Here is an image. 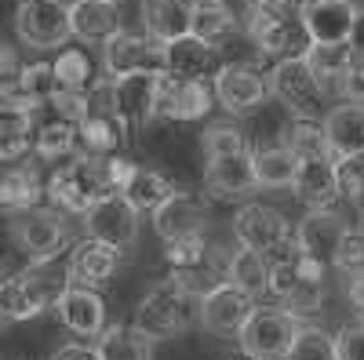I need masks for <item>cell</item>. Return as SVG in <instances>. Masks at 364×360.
<instances>
[{
    "label": "cell",
    "mask_w": 364,
    "mask_h": 360,
    "mask_svg": "<svg viewBox=\"0 0 364 360\" xmlns=\"http://www.w3.org/2000/svg\"><path fill=\"white\" fill-rule=\"evenodd\" d=\"M63 273H66V284H77V288H102V284H109V277L117 273V251L87 236V240H80V244L70 251Z\"/></svg>",
    "instance_id": "603a6c76"
},
{
    "label": "cell",
    "mask_w": 364,
    "mask_h": 360,
    "mask_svg": "<svg viewBox=\"0 0 364 360\" xmlns=\"http://www.w3.org/2000/svg\"><path fill=\"white\" fill-rule=\"evenodd\" d=\"M55 313L63 320L66 332L80 335V339H95L102 327H106V302L99 288H77V284H66L55 298Z\"/></svg>",
    "instance_id": "e0dca14e"
},
{
    "label": "cell",
    "mask_w": 364,
    "mask_h": 360,
    "mask_svg": "<svg viewBox=\"0 0 364 360\" xmlns=\"http://www.w3.org/2000/svg\"><path fill=\"white\" fill-rule=\"evenodd\" d=\"M51 360H99V349L87 342H63L51 353Z\"/></svg>",
    "instance_id": "c3c4849f"
},
{
    "label": "cell",
    "mask_w": 364,
    "mask_h": 360,
    "mask_svg": "<svg viewBox=\"0 0 364 360\" xmlns=\"http://www.w3.org/2000/svg\"><path fill=\"white\" fill-rule=\"evenodd\" d=\"M15 109H26V113H37V106L26 99V92L18 87L15 77L0 80V113H15Z\"/></svg>",
    "instance_id": "7dc6e473"
},
{
    "label": "cell",
    "mask_w": 364,
    "mask_h": 360,
    "mask_svg": "<svg viewBox=\"0 0 364 360\" xmlns=\"http://www.w3.org/2000/svg\"><path fill=\"white\" fill-rule=\"evenodd\" d=\"M328 266H336V269H343V273H360L364 269V233L360 229H343V236H339V244H336V251H331V258H328Z\"/></svg>",
    "instance_id": "b9f144b4"
},
{
    "label": "cell",
    "mask_w": 364,
    "mask_h": 360,
    "mask_svg": "<svg viewBox=\"0 0 364 360\" xmlns=\"http://www.w3.org/2000/svg\"><path fill=\"white\" fill-rule=\"evenodd\" d=\"M233 236L240 248H252L262 255L281 251L284 244H291V226L288 219L269 204H245L233 215Z\"/></svg>",
    "instance_id": "4fadbf2b"
},
{
    "label": "cell",
    "mask_w": 364,
    "mask_h": 360,
    "mask_svg": "<svg viewBox=\"0 0 364 360\" xmlns=\"http://www.w3.org/2000/svg\"><path fill=\"white\" fill-rule=\"evenodd\" d=\"M281 360H339L336 356V339H331L324 327L299 324V332H295V339H291V346L284 349Z\"/></svg>",
    "instance_id": "8d00e7d4"
},
{
    "label": "cell",
    "mask_w": 364,
    "mask_h": 360,
    "mask_svg": "<svg viewBox=\"0 0 364 360\" xmlns=\"http://www.w3.org/2000/svg\"><path fill=\"white\" fill-rule=\"evenodd\" d=\"M124 135H128V124L117 113H80L77 120V142L84 146V153L109 157L120 149Z\"/></svg>",
    "instance_id": "f546056e"
},
{
    "label": "cell",
    "mask_w": 364,
    "mask_h": 360,
    "mask_svg": "<svg viewBox=\"0 0 364 360\" xmlns=\"http://www.w3.org/2000/svg\"><path fill=\"white\" fill-rule=\"evenodd\" d=\"M109 186V175H106V157L95 153H80L66 164H58L55 175L44 182L48 200L58 207L63 215H84L99 197H106Z\"/></svg>",
    "instance_id": "7a4b0ae2"
},
{
    "label": "cell",
    "mask_w": 364,
    "mask_h": 360,
    "mask_svg": "<svg viewBox=\"0 0 364 360\" xmlns=\"http://www.w3.org/2000/svg\"><path fill=\"white\" fill-rule=\"evenodd\" d=\"M299 317H291L288 310H252L248 320L240 324L237 342L245 349V356L252 360H281L284 349L291 346L295 332H299Z\"/></svg>",
    "instance_id": "9c48e42d"
},
{
    "label": "cell",
    "mask_w": 364,
    "mask_h": 360,
    "mask_svg": "<svg viewBox=\"0 0 364 360\" xmlns=\"http://www.w3.org/2000/svg\"><path fill=\"white\" fill-rule=\"evenodd\" d=\"M15 37L26 48L58 51L70 40V4H63V0H18Z\"/></svg>",
    "instance_id": "ba28073f"
},
{
    "label": "cell",
    "mask_w": 364,
    "mask_h": 360,
    "mask_svg": "<svg viewBox=\"0 0 364 360\" xmlns=\"http://www.w3.org/2000/svg\"><path fill=\"white\" fill-rule=\"evenodd\" d=\"M336 339V356L339 360H364V317L360 320H346L339 327Z\"/></svg>",
    "instance_id": "f6af8a7d"
},
{
    "label": "cell",
    "mask_w": 364,
    "mask_h": 360,
    "mask_svg": "<svg viewBox=\"0 0 364 360\" xmlns=\"http://www.w3.org/2000/svg\"><path fill=\"white\" fill-rule=\"evenodd\" d=\"M8 236L29 262H48V258H58V251L70 244V226L58 207L33 204V207L11 212Z\"/></svg>",
    "instance_id": "5b68a950"
},
{
    "label": "cell",
    "mask_w": 364,
    "mask_h": 360,
    "mask_svg": "<svg viewBox=\"0 0 364 360\" xmlns=\"http://www.w3.org/2000/svg\"><path fill=\"white\" fill-rule=\"evenodd\" d=\"M295 200L306 207H336L339 193V178H336V157H306L299 160L295 178H291Z\"/></svg>",
    "instance_id": "ffe728a7"
},
{
    "label": "cell",
    "mask_w": 364,
    "mask_h": 360,
    "mask_svg": "<svg viewBox=\"0 0 364 360\" xmlns=\"http://www.w3.org/2000/svg\"><path fill=\"white\" fill-rule=\"evenodd\" d=\"M299 15H302V26H306L310 44H346L357 8L350 0H321V4L302 8Z\"/></svg>",
    "instance_id": "4316f807"
},
{
    "label": "cell",
    "mask_w": 364,
    "mask_h": 360,
    "mask_svg": "<svg viewBox=\"0 0 364 360\" xmlns=\"http://www.w3.org/2000/svg\"><path fill=\"white\" fill-rule=\"evenodd\" d=\"M80 219H84L87 236L113 248V251H128V248L139 244V212L117 190L99 197Z\"/></svg>",
    "instance_id": "30bf717a"
},
{
    "label": "cell",
    "mask_w": 364,
    "mask_h": 360,
    "mask_svg": "<svg viewBox=\"0 0 364 360\" xmlns=\"http://www.w3.org/2000/svg\"><path fill=\"white\" fill-rule=\"evenodd\" d=\"M324 277H328V266L317 258H306L295 251V277L288 284V291L281 295V302L291 317H314L324 302Z\"/></svg>",
    "instance_id": "7402d4cb"
},
{
    "label": "cell",
    "mask_w": 364,
    "mask_h": 360,
    "mask_svg": "<svg viewBox=\"0 0 364 360\" xmlns=\"http://www.w3.org/2000/svg\"><path fill=\"white\" fill-rule=\"evenodd\" d=\"M255 175H252V153H226V157H208L204 164V193L215 200H237L255 193Z\"/></svg>",
    "instance_id": "d6986e66"
},
{
    "label": "cell",
    "mask_w": 364,
    "mask_h": 360,
    "mask_svg": "<svg viewBox=\"0 0 364 360\" xmlns=\"http://www.w3.org/2000/svg\"><path fill=\"white\" fill-rule=\"evenodd\" d=\"M15 73H18V58H15V51L4 40H0V80H8Z\"/></svg>",
    "instance_id": "f907efd6"
},
{
    "label": "cell",
    "mask_w": 364,
    "mask_h": 360,
    "mask_svg": "<svg viewBox=\"0 0 364 360\" xmlns=\"http://www.w3.org/2000/svg\"><path fill=\"white\" fill-rule=\"evenodd\" d=\"M113 4H120V0H113Z\"/></svg>",
    "instance_id": "680465c9"
},
{
    "label": "cell",
    "mask_w": 364,
    "mask_h": 360,
    "mask_svg": "<svg viewBox=\"0 0 364 360\" xmlns=\"http://www.w3.org/2000/svg\"><path fill=\"white\" fill-rule=\"evenodd\" d=\"M360 233H364V215H360Z\"/></svg>",
    "instance_id": "11a10c76"
},
{
    "label": "cell",
    "mask_w": 364,
    "mask_h": 360,
    "mask_svg": "<svg viewBox=\"0 0 364 360\" xmlns=\"http://www.w3.org/2000/svg\"><path fill=\"white\" fill-rule=\"evenodd\" d=\"M0 324H4V317H0Z\"/></svg>",
    "instance_id": "6f0895ef"
},
{
    "label": "cell",
    "mask_w": 364,
    "mask_h": 360,
    "mask_svg": "<svg viewBox=\"0 0 364 360\" xmlns=\"http://www.w3.org/2000/svg\"><path fill=\"white\" fill-rule=\"evenodd\" d=\"M230 22H233V29H248L252 26V15H255V8H259V0H211Z\"/></svg>",
    "instance_id": "bcb514c9"
},
{
    "label": "cell",
    "mask_w": 364,
    "mask_h": 360,
    "mask_svg": "<svg viewBox=\"0 0 364 360\" xmlns=\"http://www.w3.org/2000/svg\"><path fill=\"white\" fill-rule=\"evenodd\" d=\"M211 109V87L208 80H182L171 73H157V95H154V120H200Z\"/></svg>",
    "instance_id": "9a60e30c"
},
{
    "label": "cell",
    "mask_w": 364,
    "mask_h": 360,
    "mask_svg": "<svg viewBox=\"0 0 364 360\" xmlns=\"http://www.w3.org/2000/svg\"><path fill=\"white\" fill-rule=\"evenodd\" d=\"M226 280L233 288H240L245 295H266L269 288V255L252 251V248H240L233 258H226Z\"/></svg>",
    "instance_id": "836d02e7"
},
{
    "label": "cell",
    "mask_w": 364,
    "mask_h": 360,
    "mask_svg": "<svg viewBox=\"0 0 364 360\" xmlns=\"http://www.w3.org/2000/svg\"><path fill=\"white\" fill-rule=\"evenodd\" d=\"M124 29V15L113 0H73L70 4V37L84 44H102Z\"/></svg>",
    "instance_id": "44dd1931"
},
{
    "label": "cell",
    "mask_w": 364,
    "mask_h": 360,
    "mask_svg": "<svg viewBox=\"0 0 364 360\" xmlns=\"http://www.w3.org/2000/svg\"><path fill=\"white\" fill-rule=\"evenodd\" d=\"M15 80H18V87L26 92V99L33 102L37 109H41V106H48V102H51V95L58 92V80H55V70H51V62L18 66Z\"/></svg>",
    "instance_id": "60d3db41"
},
{
    "label": "cell",
    "mask_w": 364,
    "mask_h": 360,
    "mask_svg": "<svg viewBox=\"0 0 364 360\" xmlns=\"http://www.w3.org/2000/svg\"><path fill=\"white\" fill-rule=\"evenodd\" d=\"M248 153H252V175H255L259 190H284V186H291L299 157L291 153L284 142L259 146V149H248Z\"/></svg>",
    "instance_id": "4dcf8cb0"
},
{
    "label": "cell",
    "mask_w": 364,
    "mask_h": 360,
    "mask_svg": "<svg viewBox=\"0 0 364 360\" xmlns=\"http://www.w3.org/2000/svg\"><path fill=\"white\" fill-rule=\"evenodd\" d=\"M197 313V298L175 284L171 277L157 280L154 288H149L142 298H139V306H135V327L146 335V339H171V335H182L190 327Z\"/></svg>",
    "instance_id": "3957f363"
},
{
    "label": "cell",
    "mask_w": 364,
    "mask_h": 360,
    "mask_svg": "<svg viewBox=\"0 0 364 360\" xmlns=\"http://www.w3.org/2000/svg\"><path fill=\"white\" fill-rule=\"evenodd\" d=\"M33 120L37 113H0V160H11V157H26L29 146H33Z\"/></svg>",
    "instance_id": "d590c367"
},
{
    "label": "cell",
    "mask_w": 364,
    "mask_h": 360,
    "mask_svg": "<svg viewBox=\"0 0 364 360\" xmlns=\"http://www.w3.org/2000/svg\"><path fill=\"white\" fill-rule=\"evenodd\" d=\"M190 33L200 37L204 44L211 48H219L230 33H233V22L211 4V0H197V8H193V18H190Z\"/></svg>",
    "instance_id": "ab89813d"
},
{
    "label": "cell",
    "mask_w": 364,
    "mask_h": 360,
    "mask_svg": "<svg viewBox=\"0 0 364 360\" xmlns=\"http://www.w3.org/2000/svg\"><path fill=\"white\" fill-rule=\"evenodd\" d=\"M55 80H58V92H84V87L95 80V70H91V58L77 48L58 51V58L51 62Z\"/></svg>",
    "instance_id": "f35d334b"
},
{
    "label": "cell",
    "mask_w": 364,
    "mask_h": 360,
    "mask_svg": "<svg viewBox=\"0 0 364 360\" xmlns=\"http://www.w3.org/2000/svg\"><path fill=\"white\" fill-rule=\"evenodd\" d=\"M245 33L255 40L262 55H273V58H291L310 48L306 26H302V15L291 0H259L252 26Z\"/></svg>",
    "instance_id": "277c9868"
},
{
    "label": "cell",
    "mask_w": 364,
    "mask_h": 360,
    "mask_svg": "<svg viewBox=\"0 0 364 360\" xmlns=\"http://www.w3.org/2000/svg\"><path fill=\"white\" fill-rule=\"evenodd\" d=\"M350 298H353V306L364 317V269H360V273H353V280H350Z\"/></svg>",
    "instance_id": "816d5d0a"
},
{
    "label": "cell",
    "mask_w": 364,
    "mask_h": 360,
    "mask_svg": "<svg viewBox=\"0 0 364 360\" xmlns=\"http://www.w3.org/2000/svg\"><path fill=\"white\" fill-rule=\"evenodd\" d=\"M99 339V360H154V339H146L132 324H106Z\"/></svg>",
    "instance_id": "1f68e13d"
},
{
    "label": "cell",
    "mask_w": 364,
    "mask_h": 360,
    "mask_svg": "<svg viewBox=\"0 0 364 360\" xmlns=\"http://www.w3.org/2000/svg\"><path fill=\"white\" fill-rule=\"evenodd\" d=\"M164 73L182 77V80H208L215 73V48L193 33L164 40Z\"/></svg>",
    "instance_id": "484cf974"
},
{
    "label": "cell",
    "mask_w": 364,
    "mask_h": 360,
    "mask_svg": "<svg viewBox=\"0 0 364 360\" xmlns=\"http://www.w3.org/2000/svg\"><path fill=\"white\" fill-rule=\"evenodd\" d=\"M149 215H154V229L164 244L168 240H182V236H197L208 226V197L175 186Z\"/></svg>",
    "instance_id": "7c38bea8"
},
{
    "label": "cell",
    "mask_w": 364,
    "mask_h": 360,
    "mask_svg": "<svg viewBox=\"0 0 364 360\" xmlns=\"http://www.w3.org/2000/svg\"><path fill=\"white\" fill-rule=\"evenodd\" d=\"M321 128L328 138L331 157H350L364 149V102H339L321 116Z\"/></svg>",
    "instance_id": "83f0119b"
},
{
    "label": "cell",
    "mask_w": 364,
    "mask_h": 360,
    "mask_svg": "<svg viewBox=\"0 0 364 360\" xmlns=\"http://www.w3.org/2000/svg\"><path fill=\"white\" fill-rule=\"evenodd\" d=\"M269 92L284 102V109L291 116H306V120H321L324 113V102H328V92L321 87L317 73L310 70V62L302 55H291V58H277V66L269 73Z\"/></svg>",
    "instance_id": "52a82bcc"
},
{
    "label": "cell",
    "mask_w": 364,
    "mask_h": 360,
    "mask_svg": "<svg viewBox=\"0 0 364 360\" xmlns=\"http://www.w3.org/2000/svg\"><path fill=\"white\" fill-rule=\"evenodd\" d=\"M346 48H350V55H360V58H364V8H357V15H353Z\"/></svg>",
    "instance_id": "681fc988"
},
{
    "label": "cell",
    "mask_w": 364,
    "mask_h": 360,
    "mask_svg": "<svg viewBox=\"0 0 364 360\" xmlns=\"http://www.w3.org/2000/svg\"><path fill=\"white\" fill-rule=\"evenodd\" d=\"M164 258L171 266V280L182 284L193 298H200L204 291H211L215 284L226 280V258L208 244L204 233L182 236V240H168V244H164Z\"/></svg>",
    "instance_id": "8992f818"
},
{
    "label": "cell",
    "mask_w": 364,
    "mask_h": 360,
    "mask_svg": "<svg viewBox=\"0 0 364 360\" xmlns=\"http://www.w3.org/2000/svg\"><path fill=\"white\" fill-rule=\"evenodd\" d=\"M255 310L252 295H245L240 288H233L230 280L215 284L211 291H204L197 298V317L204 324V332L219 335V339H233L240 332V324L248 320V313Z\"/></svg>",
    "instance_id": "5bb4252c"
},
{
    "label": "cell",
    "mask_w": 364,
    "mask_h": 360,
    "mask_svg": "<svg viewBox=\"0 0 364 360\" xmlns=\"http://www.w3.org/2000/svg\"><path fill=\"white\" fill-rule=\"evenodd\" d=\"M226 360H252V356H245V353H240V356H226Z\"/></svg>",
    "instance_id": "db71d44e"
},
{
    "label": "cell",
    "mask_w": 364,
    "mask_h": 360,
    "mask_svg": "<svg viewBox=\"0 0 364 360\" xmlns=\"http://www.w3.org/2000/svg\"><path fill=\"white\" fill-rule=\"evenodd\" d=\"M102 70L106 77H132V73H164V44L149 33L120 29L102 40Z\"/></svg>",
    "instance_id": "8fae6325"
},
{
    "label": "cell",
    "mask_w": 364,
    "mask_h": 360,
    "mask_svg": "<svg viewBox=\"0 0 364 360\" xmlns=\"http://www.w3.org/2000/svg\"><path fill=\"white\" fill-rule=\"evenodd\" d=\"M336 178H339V193L343 197L357 200L364 193V149H357V153L336 160Z\"/></svg>",
    "instance_id": "ee69618b"
},
{
    "label": "cell",
    "mask_w": 364,
    "mask_h": 360,
    "mask_svg": "<svg viewBox=\"0 0 364 360\" xmlns=\"http://www.w3.org/2000/svg\"><path fill=\"white\" fill-rule=\"evenodd\" d=\"M346 226L350 222L336 212V207H310V215L291 229V248L299 255L317 258V262L328 266V258H331V251H336Z\"/></svg>",
    "instance_id": "ac0fdd59"
},
{
    "label": "cell",
    "mask_w": 364,
    "mask_h": 360,
    "mask_svg": "<svg viewBox=\"0 0 364 360\" xmlns=\"http://www.w3.org/2000/svg\"><path fill=\"white\" fill-rule=\"evenodd\" d=\"M200 149H204V157H226V153L248 149V142L240 135V128H233V124H211L200 135Z\"/></svg>",
    "instance_id": "7bdbcfd3"
},
{
    "label": "cell",
    "mask_w": 364,
    "mask_h": 360,
    "mask_svg": "<svg viewBox=\"0 0 364 360\" xmlns=\"http://www.w3.org/2000/svg\"><path fill=\"white\" fill-rule=\"evenodd\" d=\"M33 153L41 160H63L77 149V120L51 113L48 120H33Z\"/></svg>",
    "instance_id": "d6a6232c"
},
{
    "label": "cell",
    "mask_w": 364,
    "mask_h": 360,
    "mask_svg": "<svg viewBox=\"0 0 364 360\" xmlns=\"http://www.w3.org/2000/svg\"><path fill=\"white\" fill-rule=\"evenodd\" d=\"M197 0H142V33L154 40H175L182 33H190Z\"/></svg>",
    "instance_id": "f1b7e54d"
},
{
    "label": "cell",
    "mask_w": 364,
    "mask_h": 360,
    "mask_svg": "<svg viewBox=\"0 0 364 360\" xmlns=\"http://www.w3.org/2000/svg\"><path fill=\"white\" fill-rule=\"evenodd\" d=\"M48 262H29L18 273L0 280V317L4 320H33L48 310H55L58 291L66 288V273H58Z\"/></svg>",
    "instance_id": "6da1fadb"
},
{
    "label": "cell",
    "mask_w": 364,
    "mask_h": 360,
    "mask_svg": "<svg viewBox=\"0 0 364 360\" xmlns=\"http://www.w3.org/2000/svg\"><path fill=\"white\" fill-rule=\"evenodd\" d=\"M63 4H73V0H63Z\"/></svg>",
    "instance_id": "9f6ffc18"
},
{
    "label": "cell",
    "mask_w": 364,
    "mask_h": 360,
    "mask_svg": "<svg viewBox=\"0 0 364 360\" xmlns=\"http://www.w3.org/2000/svg\"><path fill=\"white\" fill-rule=\"evenodd\" d=\"M291 4H295V8L302 11V8H310V4H321V0H291Z\"/></svg>",
    "instance_id": "f5cc1de1"
},
{
    "label": "cell",
    "mask_w": 364,
    "mask_h": 360,
    "mask_svg": "<svg viewBox=\"0 0 364 360\" xmlns=\"http://www.w3.org/2000/svg\"><path fill=\"white\" fill-rule=\"evenodd\" d=\"M284 146L291 149L299 160H306V157H331L321 120H306V116H295L291 120V128L284 135Z\"/></svg>",
    "instance_id": "74e56055"
},
{
    "label": "cell",
    "mask_w": 364,
    "mask_h": 360,
    "mask_svg": "<svg viewBox=\"0 0 364 360\" xmlns=\"http://www.w3.org/2000/svg\"><path fill=\"white\" fill-rule=\"evenodd\" d=\"M44 197V182H41V168L26 157H11L0 160V207L18 212V207H33Z\"/></svg>",
    "instance_id": "d4e9b609"
},
{
    "label": "cell",
    "mask_w": 364,
    "mask_h": 360,
    "mask_svg": "<svg viewBox=\"0 0 364 360\" xmlns=\"http://www.w3.org/2000/svg\"><path fill=\"white\" fill-rule=\"evenodd\" d=\"M211 92H215V99L230 113H248V109H255V106L266 102L269 84H266V77L259 70H252L245 62H230V66H219L215 70Z\"/></svg>",
    "instance_id": "2e32d148"
},
{
    "label": "cell",
    "mask_w": 364,
    "mask_h": 360,
    "mask_svg": "<svg viewBox=\"0 0 364 360\" xmlns=\"http://www.w3.org/2000/svg\"><path fill=\"white\" fill-rule=\"evenodd\" d=\"M302 58L310 62V70L317 73L324 92H339V80L346 73V62H350V48L346 44H310L302 51Z\"/></svg>",
    "instance_id": "e575fe53"
},
{
    "label": "cell",
    "mask_w": 364,
    "mask_h": 360,
    "mask_svg": "<svg viewBox=\"0 0 364 360\" xmlns=\"http://www.w3.org/2000/svg\"><path fill=\"white\" fill-rule=\"evenodd\" d=\"M113 80V77H109ZM154 95H157V73H132L113 80V99L120 120L132 128H146L154 120Z\"/></svg>",
    "instance_id": "cb8c5ba5"
}]
</instances>
